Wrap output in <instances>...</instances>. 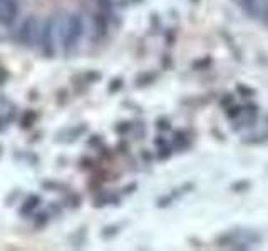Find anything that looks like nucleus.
Instances as JSON below:
<instances>
[{"instance_id":"nucleus-1","label":"nucleus","mask_w":268,"mask_h":251,"mask_svg":"<svg viewBox=\"0 0 268 251\" xmlns=\"http://www.w3.org/2000/svg\"><path fill=\"white\" fill-rule=\"evenodd\" d=\"M54 18H46L44 24L40 25L39 32V47L40 52L46 59L55 57V40H54Z\"/></svg>"},{"instance_id":"nucleus-2","label":"nucleus","mask_w":268,"mask_h":251,"mask_svg":"<svg viewBox=\"0 0 268 251\" xmlns=\"http://www.w3.org/2000/svg\"><path fill=\"white\" fill-rule=\"evenodd\" d=\"M39 32H40V25L35 16H29L24 18L20 29H18V42L24 47L31 49L35 46V42H39Z\"/></svg>"},{"instance_id":"nucleus-3","label":"nucleus","mask_w":268,"mask_h":251,"mask_svg":"<svg viewBox=\"0 0 268 251\" xmlns=\"http://www.w3.org/2000/svg\"><path fill=\"white\" fill-rule=\"evenodd\" d=\"M84 34V22L81 18L79 14H70L67 18V25H66V32H64V47L70 49L74 47L79 39Z\"/></svg>"},{"instance_id":"nucleus-4","label":"nucleus","mask_w":268,"mask_h":251,"mask_svg":"<svg viewBox=\"0 0 268 251\" xmlns=\"http://www.w3.org/2000/svg\"><path fill=\"white\" fill-rule=\"evenodd\" d=\"M18 0H0V24H3L5 27L16 24L18 17Z\"/></svg>"},{"instance_id":"nucleus-5","label":"nucleus","mask_w":268,"mask_h":251,"mask_svg":"<svg viewBox=\"0 0 268 251\" xmlns=\"http://www.w3.org/2000/svg\"><path fill=\"white\" fill-rule=\"evenodd\" d=\"M94 27H96V32L99 35H106L107 32V27H109V12L107 10H99V12L94 14Z\"/></svg>"},{"instance_id":"nucleus-6","label":"nucleus","mask_w":268,"mask_h":251,"mask_svg":"<svg viewBox=\"0 0 268 251\" xmlns=\"http://www.w3.org/2000/svg\"><path fill=\"white\" fill-rule=\"evenodd\" d=\"M42 203L39 194H29L27 198L24 199V204L20 206V215L22 216H29L39 208V204Z\"/></svg>"},{"instance_id":"nucleus-7","label":"nucleus","mask_w":268,"mask_h":251,"mask_svg":"<svg viewBox=\"0 0 268 251\" xmlns=\"http://www.w3.org/2000/svg\"><path fill=\"white\" fill-rule=\"evenodd\" d=\"M37 119H39V114L35 112V110H32V109H29L27 112L22 116V119H20V127L22 129H31L34 124L37 123Z\"/></svg>"},{"instance_id":"nucleus-8","label":"nucleus","mask_w":268,"mask_h":251,"mask_svg":"<svg viewBox=\"0 0 268 251\" xmlns=\"http://www.w3.org/2000/svg\"><path fill=\"white\" fill-rule=\"evenodd\" d=\"M233 2L248 14H253L256 10V0H233Z\"/></svg>"},{"instance_id":"nucleus-9","label":"nucleus","mask_w":268,"mask_h":251,"mask_svg":"<svg viewBox=\"0 0 268 251\" xmlns=\"http://www.w3.org/2000/svg\"><path fill=\"white\" fill-rule=\"evenodd\" d=\"M189 139L184 138V132H176L174 134V146L178 147V149H183V147L188 146Z\"/></svg>"},{"instance_id":"nucleus-10","label":"nucleus","mask_w":268,"mask_h":251,"mask_svg":"<svg viewBox=\"0 0 268 251\" xmlns=\"http://www.w3.org/2000/svg\"><path fill=\"white\" fill-rule=\"evenodd\" d=\"M47 221H49L47 213H40V215H37L35 220H34V226H35V228H44L47 224Z\"/></svg>"},{"instance_id":"nucleus-11","label":"nucleus","mask_w":268,"mask_h":251,"mask_svg":"<svg viewBox=\"0 0 268 251\" xmlns=\"http://www.w3.org/2000/svg\"><path fill=\"white\" fill-rule=\"evenodd\" d=\"M121 87H122V79H114V80H111L107 91H109L111 94H114V92H117L119 89H121Z\"/></svg>"},{"instance_id":"nucleus-12","label":"nucleus","mask_w":268,"mask_h":251,"mask_svg":"<svg viewBox=\"0 0 268 251\" xmlns=\"http://www.w3.org/2000/svg\"><path fill=\"white\" fill-rule=\"evenodd\" d=\"M7 80H9V71H7L5 67H2V65H0V87L5 86Z\"/></svg>"},{"instance_id":"nucleus-13","label":"nucleus","mask_w":268,"mask_h":251,"mask_svg":"<svg viewBox=\"0 0 268 251\" xmlns=\"http://www.w3.org/2000/svg\"><path fill=\"white\" fill-rule=\"evenodd\" d=\"M241 114V108H228L226 110V116L230 117V119H234V117H238Z\"/></svg>"},{"instance_id":"nucleus-14","label":"nucleus","mask_w":268,"mask_h":251,"mask_svg":"<svg viewBox=\"0 0 268 251\" xmlns=\"http://www.w3.org/2000/svg\"><path fill=\"white\" fill-rule=\"evenodd\" d=\"M85 79L87 82H94V80H99L100 79V74L99 72H85Z\"/></svg>"},{"instance_id":"nucleus-15","label":"nucleus","mask_w":268,"mask_h":251,"mask_svg":"<svg viewBox=\"0 0 268 251\" xmlns=\"http://www.w3.org/2000/svg\"><path fill=\"white\" fill-rule=\"evenodd\" d=\"M171 156V149L169 147H161V149H159V159H168V157Z\"/></svg>"},{"instance_id":"nucleus-16","label":"nucleus","mask_w":268,"mask_h":251,"mask_svg":"<svg viewBox=\"0 0 268 251\" xmlns=\"http://www.w3.org/2000/svg\"><path fill=\"white\" fill-rule=\"evenodd\" d=\"M210 64H211L210 57H206V59H201V61H196L195 64H193V67H195V69H200V65H204V67H206V65H210Z\"/></svg>"},{"instance_id":"nucleus-17","label":"nucleus","mask_w":268,"mask_h":251,"mask_svg":"<svg viewBox=\"0 0 268 251\" xmlns=\"http://www.w3.org/2000/svg\"><path fill=\"white\" fill-rule=\"evenodd\" d=\"M158 127L159 129H169V123H168V121H159Z\"/></svg>"},{"instance_id":"nucleus-18","label":"nucleus","mask_w":268,"mask_h":251,"mask_svg":"<svg viewBox=\"0 0 268 251\" xmlns=\"http://www.w3.org/2000/svg\"><path fill=\"white\" fill-rule=\"evenodd\" d=\"M230 102H233V95H226V99L221 101V106H226V104H230Z\"/></svg>"},{"instance_id":"nucleus-19","label":"nucleus","mask_w":268,"mask_h":251,"mask_svg":"<svg viewBox=\"0 0 268 251\" xmlns=\"http://www.w3.org/2000/svg\"><path fill=\"white\" fill-rule=\"evenodd\" d=\"M238 91H240V92H247L248 95H253V91L251 89H243V86H238Z\"/></svg>"},{"instance_id":"nucleus-20","label":"nucleus","mask_w":268,"mask_h":251,"mask_svg":"<svg viewBox=\"0 0 268 251\" xmlns=\"http://www.w3.org/2000/svg\"><path fill=\"white\" fill-rule=\"evenodd\" d=\"M99 142H100V138L96 136V139H91V141H89V146H94V144H99Z\"/></svg>"},{"instance_id":"nucleus-21","label":"nucleus","mask_w":268,"mask_h":251,"mask_svg":"<svg viewBox=\"0 0 268 251\" xmlns=\"http://www.w3.org/2000/svg\"><path fill=\"white\" fill-rule=\"evenodd\" d=\"M263 17H265V24L268 25V7L265 9V12H263Z\"/></svg>"},{"instance_id":"nucleus-22","label":"nucleus","mask_w":268,"mask_h":251,"mask_svg":"<svg viewBox=\"0 0 268 251\" xmlns=\"http://www.w3.org/2000/svg\"><path fill=\"white\" fill-rule=\"evenodd\" d=\"M0 157H2V146H0Z\"/></svg>"},{"instance_id":"nucleus-23","label":"nucleus","mask_w":268,"mask_h":251,"mask_svg":"<svg viewBox=\"0 0 268 251\" xmlns=\"http://www.w3.org/2000/svg\"><path fill=\"white\" fill-rule=\"evenodd\" d=\"M0 129H2V117H0Z\"/></svg>"},{"instance_id":"nucleus-24","label":"nucleus","mask_w":268,"mask_h":251,"mask_svg":"<svg viewBox=\"0 0 268 251\" xmlns=\"http://www.w3.org/2000/svg\"><path fill=\"white\" fill-rule=\"evenodd\" d=\"M193 2H198V0H193Z\"/></svg>"}]
</instances>
